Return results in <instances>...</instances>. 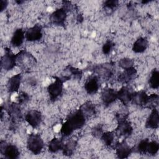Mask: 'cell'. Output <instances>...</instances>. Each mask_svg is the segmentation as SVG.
I'll use <instances>...</instances> for the list:
<instances>
[{
  "label": "cell",
  "mask_w": 159,
  "mask_h": 159,
  "mask_svg": "<svg viewBox=\"0 0 159 159\" xmlns=\"http://www.w3.org/2000/svg\"><path fill=\"white\" fill-rule=\"evenodd\" d=\"M86 117L80 109L70 114L66 118V121L62 125L60 133L63 137H68L74 130L81 129L86 122Z\"/></svg>",
  "instance_id": "6da1fadb"
},
{
  "label": "cell",
  "mask_w": 159,
  "mask_h": 159,
  "mask_svg": "<svg viewBox=\"0 0 159 159\" xmlns=\"http://www.w3.org/2000/svg\"><path fill=\"white\" fill-rule=\"evenodd\" d=\"M27 147L33 154L38 155L44 147L43 140L39 134H31L27 140Z\"/></svg>",
  "instance_id": "7a4b0ae2"
},
{
  "label": "cell",
  "mask_w": 159,
  "mask_h": 159,
  "mask_svg": "<svg viewBox=\"0 0 159 159\" xmlns=\"http://www.w3.org/2000/svg\"><path fill=\"white\" fill-rule=\"evenodd\" d=\"M36 63V59L29 52L22 50L17 54V65L24 70L30 69Z\"/></svg>",
  "instance_id": "3957f363"
},
{
  "label": "cell",
  "mask_w": 159,
  "mask_h": 159,
  "mask_svg": "<svg viewBox=\"0 0 159 159\" xmlns=\"http://www.w3.org/2000/svg\"><path fill=\"white\" fill-rule=\"evenodd\" d=\"M55 81L47 87V91L52 101L57 99L62 93L63 80L59 77H55Z\"/></svg>",
  "instance_id": "277c9868"
},
{
  "label": "cell",
  "mask_w": 159,
  "mask_h": 159,
  "mask_svg": "<svg viewBox=\"0 0 159 159\" xmlns=\"http://www.w3.org/2000/svg\"><path fill=\"white\" fill-rule=\"evenodd\" d=\"M1 67L6 71L12 70L17 65V54L13 53L9 48H6L4 55L1 58Z\"/></svg>",
  "instance_id": "5b68a950"
},
{
  "label": "cell",
  "mask_w": 159,
  "mask_h": 159,
  "mask_svg": "<svg viewBox=\"0 0 159 159\" xmlns=\"http://www.w3.org/2000/svg\"><path fill=\"white\" fill-rule=\"evenodd\" d=\"M0 152L5 158L8 159L17 158L20 155L19 148L13 144L6 143L5 141H1Z\"/></svg>",
  "instance_id": "8992f818"
},
{
  "label": "cell",
  "mask_w": 159,
  "mask_h": 159,
  "mask_svg": "<svg viewBox=\"0 0 159 159\" xmlns=\"http://www.w3.org/2000/svg\"><path fill=\"white\" fill-rule=\"evenodd\" d=\"M116 133L119 136L128 137L132 134L133 128L129 121L125 118L119 119L116 127Z\"/></svg>",
  "instance_id": "52a82bcc"
},
{
  "label": "cell",
  "mask_w": 159,
  "mask_h": 159,
  "mask_svg": "<svg viewBox=\"0 0 159 159\" xmlns=\"http://www.w3.org/2000/svg\"><path fill=\"white\" fill-rule=\"evenodd\" d=\"M67 16V10L63 7L53 11L50 16V21L55 25H63L65 24Z\"/></svg>",
  "instance_id": "ba28073f"
},
{
  "label": "cell",
  "mask_w": 159,
  "mask_h": 159,
  "mask_svg": "<svg viewBox=\"0 0 159 159\" xmlns=\"http://www.w3.org/2000/svg\"><path fill=\"white\" fill-rule=\"evenodd\" d=\"M25 120L31 127L36 128L41 123L42 116L40 111L35 109L30 110L26 113Z\"/></svg>",
  "instance_id": "9c48e42d"
},
{
  "label": "cell",
  "mask_w": 159,
  "mask_h": 159,
  "mask_svg": "<svg viewBox=\"0 0 159 159\" xmlns=\"http://www.w3.org/2000/svg\"><path fill=\"white\" fill-rule=\"evenodd\" d=\"M25 39L29 42H35L40 40L42 37V27L36 24L27 29L25 33Z\"/></svg>",
  "instance_id": "30bf717a"
},
{
  "label": "cell",
  "mask_w": 159,
  "mask_h": 159,
  "mask_svg": "<svg viewBox=\"0 0 159 159\" xmlns=\"http://www.w3.org/2000/svg\"><path fill=\"white\" fill-rule=\"evenodd\" d=\"M101 98L105 106H109L117 99V91L113 88L106 87L101 91Z\"/></svg>",
  "instance_id": "8fae6325"
},
{
  "label": "cell",
  "mask_w": 159,
  "mask_h": 159,
  "mask_svg": "<svg viewBox=\"0 0 159 159\" xmlns=\"http://www.w3.org/2000/svg\"><path fill=\"white\" fill-rule=\"evenodd\" d=\"M115 149L116 155L119 158H128L132 152L131 147L125 140L117 143L115 145Z\"/></svg>",
  "instance_id": "7c38bea8"
},
{
  "label": "cell",
  "mask_w": 159,
  "mask_h": 159,
  "mask_svg": "<svg viewBox=\"0 0 159 159\" xmlns=\"http://www.w3.org/2000/svg\"><path fill=\"white\" fill-rule=\"evenodd\" d=\"M132 101L136 105L145 106L150 104V96H148L144 91L134 92Z\"/></svg>",
  "instance_id": "4fadbf2b"
},
{
  "label": "cell",
  "mask_w": 159,
  "mask_h": 159,
  "mask_svg": "<svg viewBox=\"0 0 159 159\" xmlns=\"http://www.w3.org/2000/svg\"><path fill=\"white\" fill-rule=\"evenodd\" d=\"M134 93L127 86H122L118 91H117V99L124 105H127L132 101Z\"/></svg>",
  "instance_id": "5bb4252c"
},
{
  "label": "cell",
  "mask_w": 159,
  "mask_h": 159,
  "mask_svg": "<svg viewBox=\"0 0 159 159\" xmlns=\"http://www.w3.org/2000/svg\"><path fill=\"white\" fill-rule=\"evenodd\" d=\"M99 88L98 78L96 76H93L89 78L84 83V89L89 94L96 93Z\"/></svg>",
  "instance_id": "9a60e30c"
},
{
  "label": "cell",
  "mask_w": 159,
  "mask_h": 159,
  "mask_svg": "<svg viewBox=\"0 0 159 159\" xmlns=\"http://www.w3.org/2000/svg\"><path fill=\"white\" fill-rule=\"evenodd\" d=\"M159 117L158 111L155 107L152 109V111L149 114L145 122V127L148 129H157L158 127Z\"/></svg>",
  "instance_id": "2e32d148"
},
{
  "label": "cell",
  "mask_w": 159,
  "mask_h": 159,
  "mask_svg": "<svg viewBox=\"0 0 159 159\" xmlns=\"http://www.w3.org/2000/svg\"><path fill=\"white\" fill-rule=\"evenodd\" d=\"M21 75L20 73L11 77L7 83V89L9 93H14L19 90L21 83Z\"/></svg>",
  "instance_id": "e0dca14e"
},
{
  "label": "cell",
  "mask_w": 159,
  "mask_h": 159,
  "mask_svg": "<svg viewBox=\"0 0 159 159\" xmlns=\"http://www.w3.org/2000/svg\"><path fill=\"white\" fill-rule=\"evenodd\" d=\"M137 75V70L133 66L124 71L119 76V81L122 83H128L134 80Z\"/></svg>",
  "instance_id": "ac0fdd59"
},
{
  "label": "cell",
  "mask_w": 159,
  "mask_h": 159,
  "mask_svg": "<svg viewBox=\"0 0 159 159\" xmlns=\"http://www.w3.org/2000/svg\"><path fill=\"white\" fill-rule=\"evenodd\" d=\"M25 33L22 29H17L14 32L12 38L11 39V43L14 47H20L24 42L25 39Z\"/></svg>",
  "instance_id": "d6986e66"
},
{
  "label": "cell",
  "mask_w": 159,
  "mask_h": 159,
  "mask_svg": "<svg viewBox=\"0 0 159 159\" xmlns=\"http://www.w3.org/2000/svg\"><path fill=\"white\" fill-rule=\"evenodd\" d=\"M148 47V40L145 37H139L137 39L132 47V50L135 53L143 52Z\"/></svg>",
  "instance_id": "ffe728a7"
},
{
  "label": "cell",
  "mask_w": 159,
  "mask_h": 159,
  "mask_svg": "<svg viewBox=\"0 0 159 159\" xmlns=\"http://www.w3.org/2000/svg\"><path fill=\"white\" fill-rule=\"evenodd\" d=\"M80 109L83 112L86 119L92 117L96 113L95 106L91 101H86L81 106Z\"/></svg>",
  "instance_id": "44dd1931"
},
{
  "label": "cell",
  "mask_w": 159,
  "mask_h": 159,
  "mask_svg": "<svg viewBox=\"0 0 159 159\" xmlns=\"http://www.w3.org/2000/svg\"><path fill=\"white\" fill-rule=\"evenodd\" d=\"M64 146L63 142L61 139L58 138H53L50 140L48 144V150L52 153H55L59 150H63Z\"/></svg>",
  "instance_id": "7402d4cb"
},
{
  "label": "cell",
  "mask_w": 159,
  "mask_h": 159,
  "mask_svg": "<svg viewBox=\"0 0 159 159\" xmlns=\"http://www.w3.org/2000/svg\"><path fill=\"white\" fill-rule=\"evenodd\" d=\"M95 71L99 75L102 76L103 78H109L112 75V65L111 64H109L108 65H99V66L96 67Z\"/></svg>",
  "instance_id": "603a6c76"
},
{
  "label": "cell",
  "mask_w": 159,
  "mask_h": 159,
  "mask_svg": "<svg viewBox=\"0 0 159 159\" xmlns=\"http://www.w3.org/2000/svg\"><path fill=\"white\" fill-rule=\"evenodd\" d=\"M77 143L75 140L70 139L65 144H64L63 148V153L65 155H71L76 147Z\"/></svg>",
  "instance_id": "cb8c5ba5"
},
{
  "label": "cell",
  "mask_w": 159,
  "mask_h": 159,
  "mask_svg": "<svg viewBox=\"0 0 159 159\" xmlns=\"http://www.w3.org/2000/svg\"><path fill=\"white\" fill-rule=\"evenodd\" d=\"M149 85L152 89H157L159 86V73L156 69L153 70L151 73L149 81Z\"/></svg>",
  "instance_id": "d4e9b609"
},
{
  "label": "cell",
  "mask_w": 159,
  "mask_h": 159,
  "mask_svg": "<svg viewBox=\"0 0 159 159\" xmlns=\"http://www.w3.org/2000/svg\"><path fill=\"white\" fill-rule=\"evenodd\" d=\"M101 139L106 146H111L114 140V133L112 131H108L102 134Z\"/></svg>",
  "instance_id": "484cf974"
},
{
  "label": "cell",
  "mask_w": 159,
  "mask_h": 159,
  "mask_svg": "<svg viewBox=\"0 0 159 159\" xmlns=\"http://www.w3.org/2000/svg\"><path fill=\"white\" fill-rule=\"evenodd\" d=\"M159 149V144L156 140L149 141L147 145L146 153L150 155H155L158 153Z\"/></svg>",
  "instance_id": "4316f807"
},
{
  "label": "cell",
  "mask_w": 159,
  "mask_h": 159,
  "mask_svg": "<svg viewBox=\"0 0 159 159\" xmlns=\"http://www.w3.org/2000/svg\"><path fill=\"white\" fill-rule=\"evenodd\" d=\"M134 61L132 59L129 58H123L120 59L119 61V65L120 68H123L124 70L130 68L134 66Z\"/></svg>",
  "instance_id": "83f0119b"
},
{
  "label": "cell",
  "mask_w": 159,
  "mask_h": 159,
  "mask_svg": "<svg viewBox=\"0 0 159 159\" xmlns=\"http://www.w3.org/2000/svg\"><path fill=\"white\" fill-rule=\"evenodd\" d=\"M149 142L148 139H143L142 140H141L137 147V150L138 152L140 153H146V150H147V145L148 143Z\"/></svg>",
  "instance_id": "f1b7e54d"
},
{
  "label": "cell",
  "mask_w": 159,
  "mask_h": 159,
  "mask_svg": "<svg viewBox=\"0 0 159 159\" xmlns=\"http://www.w3.org/2000/svg\"><path fill=\"white\" fill-rule=\"evenodd\" d=\"M112 46H113V43H112L111 41L110 40L106 41V43L102 46V50L103 53L105 55H108L111 52Z\"/></svg>",
  "instance_id": "f546056e"
},
{
  "label": "cell",
  "mask_w": 159,
  "mask_h": 159,
  "mask_svg": "<svg viewBox=\"0 0 159 159\" xmlns=\"http://www.w3.org/2000/svg\"><path fill=\"white\" fill-rule=\"evenodd\" d=\"M102 134V127L100 125L95 126L92 130V134L95 137H101Z\"/></svg>",
  "instance_id": "4dcf8cb0"
},
{
  "label": "cell",
  "mask_w": 159,
  "mask_h": 159,
  "mask_svg": "<svg viewBox=\"0 0 159 159\" xmlns=\"http://www.w3.org/2000/svg\"><path fill=\"white\" fill-rule=\"evenodd\" d=\"M18 99L19 104H23V103H25L27 101H28V100H29V96L25 92H20L19 94L18 99Z\"/></svg>",
  "instance_id": "1f68e13d"
},
{
  "label": "cell",
  "mask_w": 159,
  "mask_h": 159,
  "mask_svg": "<svg viewBox=\"0 0 159 159\" xmlns=\"http://www.w3.org/2000/svg\"><path fill=\"white\" fill-rule=\"evenodd\" d=\"M118 2H119L117 1L108 0L104 2V7L107 9H112L115 8L118 5Z\"/></svg>",
  "instance_id": "d6a6232c"
},
{
  "label": "cell",
  "mask_w": 159,
  "mask_h": 159,
  "mask_svg": "<svg viewBox=\"0 0 159 159\" xmlns=\"http://www.w3.org/2000/svg\"><path fill=\"white\" fill-rule=\"evenodd\" d=\"M7 1H4V0H1V11H2L7 6Z\"/></svg>",
  "instance_id": "836d02e7"
}]
</instances>
